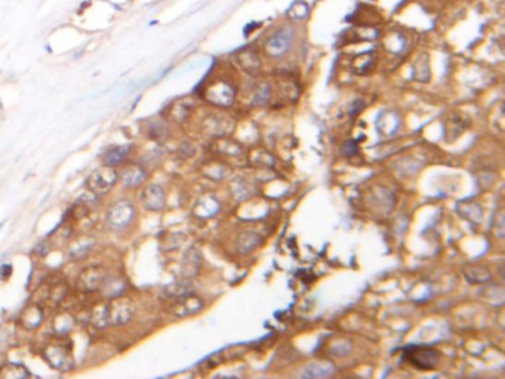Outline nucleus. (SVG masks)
<instances>
[{
	"label": "nucleus",
	"mask_w": 505,
	"mask_h": 379,
	"mask_svg": "<svg viewBox=\"0 0 505 379\" xmlns=\"http://www.w3.org/2000/svg\"><path fill=\"white\" fill-rule=\"evenodd\" d=\"M135 217H137L135 205L129 200H119L114 205H111L110 209L107 211L105 224L108 229L120 232L131 227Z\"/></svg>",
	"instance_id": "1"
},
{
	"label": "nucleus",
	"mask_w": 505,
	"mask_h": 379,
	"mask_svg": "<svg viewBox=\"0 0 505 379\" xmlns=\"http://www.w3.org/2000/svg\"><path fill=\"white\" fill-rule=\"evenodd\" d=\"M42 357L45 362L58 372H70L74 368V357L72 348L66 344L49 342L42 350Z\"/></svg>",
	"instance_id": "2"
},
{
	"label": "nucleus",
	"mask_w": 505,
	"mask_h": 379,
	"mask_svg": "<svg viewBox=\"0 0 505 379\" xmlns=\"http://www.w3.org/2000/svg\"><path fill=\"white\" fill-rule=\"evenodd\" d=\"M117 182V170L111 166H101L87 176L86 187L95 196H105L116 187Z\"/></svg>",
	"instance_id": "3"
},
{
	"label": "nucleus",
	"mask_w": 505,
	"mask_h": 379,
	"mask_svg": "<svg viewBox=\"0 0 505 379\" xmlns=\"http://www.w3.org/2000/svg\"><path fill=\"white\" fill-rule=\"evenodd\" d=\"M295 39V28L292 25H282L274 30L268 39L265 40L264 49L270 57H283L293 43Z\"/></svg>",
	"instance_id": "4"
},
{
	"label": "nucleus",
	"mask_w": 505,
	"mask_h": 379,
	"mask_svg": "<svg viewBox=\"0 0 505 379\" xmlns=\"http://www.w3.org/2000/svg\"><path fill=\"white\" fill-rule=\"evenodd\" d=\"M405 359L420 371H431L440 362V353L431 347L412 345L405 350Z\"/></svg>",
	"instance_id": "5"
},
{
	"label": "nucleus",
	"mask_w": 505,
	"mask_h": 379,
	"mask_svg": "<svg viewBox=\"0 0 505 379\" xmlns=\"http://www.w3.org/2000/svg\"><path fill=\"white\" fill-rule=\"evenodd\" d=\"M107 301V312H108V324L110 326H123L131 321L135 305L134 301L128 297H119Z\"/></svg>",
	"instance_id": "6"
},
{
	"label": "nucleus",
	"mask_w": 505,
	"mask_h": 379,
	"mask_svg": "<svg viewBox=\"0 0 505 379\" xmlns=\"http://www.w3.org/2000/svg\"><path fill=\"white\" fill-rule=\"evenodd\" d=\"M108 276L107 270L101 265H89L86 267L77 277L76 288L83 294H93L98 292Z\"/></svg>",
	"instance_id": "7"
},
{
	"label": "nucleus",
	"mask_w": 505,
	"mask_h": 379,
	"mask_svg": "<svg viewBox=\"0 0 505 379\" xmlns=\"http://www.w3.org/2000/svg\"><path fill=\"white\" fill-rule=\"evenodd\" d=\"M234 96H236L234 87L224 80H217L208 84L203 92V98L209 104L217 107H230L234 102Z\"/></svg>",
	"instance_id": "8"
},
{
	"label": "nucleus",
	"mask_w": 505,
	"mask_h": 379,
	"mask_svg": "<svg viewBox=\"0 0 505 379\" xmlns=\"http://www.w3.org/2000/svg\"><path fill=\"white\" fill-rule=\"evenodd\" d=\"M203 305H205L203 300L191 292V294H188V295H185L182 298L173 300V303L169 306V312L173 317L182 318V317H188V315L197 314L203 308Z\"/></svg>",
	"instance_id": "9"
},
{
	"label": "nucleus",
	"mask_w": 505,
	"mask_h": 379,
	"mask_svg": "<svg viewBox=\"0 0 505 379\" xmlns=\"http://www.w3.org/2000/svg\"><path fill=\"white\" fill-rule=\"evenodd\" d=\"M140 200L143 208L150 212H160L166 206V193L163 187L157 184L147 185L140 194Z\"/></svg>",
	"instance_id": "10"
},
{
	"label": "nucleus",
	"mask_w": 505,
	"mask_h": 379,
	"mask_svg": "<svg viewBox=\"0 0 505 379\" xmlns=\"http://www.w3.org/2000/svg\"><path fill=\"white\" fill-rule=\"evenodd\" d=\"M69 294V286L63 282H52V283H45L43 288L39 291V305H51L57 306L64 301V298Z\"/></svg>",
	"instance_id": "11"
},
{
	"label": "nucleus",
	"mask_w": 505,
	"mask_h": 379,
	"mask_svg": "<svg viewBox=\"0 0 505 379\" xmlns=\"http://www.w3.org/2000/svg\"><path fill=\"white\" fill-rule=\"evenodd\" d=\"M95 244H96L95 237L87 235V234L79 235V237L73 238L72 243L69 244V247H67V256L73 262H80V261H83L84 258L89 256V253L93 250Z\"/></svg>",
	"instance_id": "12"
},
{
	"label": "nucleus",
	"mask_w": 505,
	"mask_h": 379,
	"mask_svg": "<svg viewBox=\"0 0 505 379\" xmlns=\"http://www.w3.org/2000/svg\"><path fill=\"white\" fill-rule=\"evenodd\" d=\"M119 181L126 188H138L147 179V170L140 164H128L123 166L120 172H117Z\"/></svg>",
	"instance_id": "13"
},
{
	"label": "nucleus",
	"mask_w": 505,
	"mask_h": 379,
	"mask_svg": "<svg viewBox=\"0 0 505 379\" xmlns=\"http://www.w3.org/2000/svg\"><path fill=\"white\" fill-rule=\"evenodd\" d=\"M45 320V312L42 305L39 303H31L28 306H25L21 314H19V323L22 326V329L25 330H36L42 326Z\"/></svg>",
	"instance_id": "14"
},
{
	"label": "nucleus",
	"mask_w": 505,
	"mask_h": 379,
	"mask_svg": "<svg viewBox=\"0 0 505 379\" xmlns=\"http://www.w3.org/2000/svg\"><path fill=\"white\" fill-rule=\"evenodd\" d=\"M128 291V282L122 276H107L101 289L98 291L104 300H113L125 295Z\"/></svg>",
	"instance_id": "15"
},
{
	"label": "nucleus",
	"mask_w": 505,
	"mask_h": 379,
	"mask_svg": "<svg viewBox=\"0 0 505 379\" xmlns=\"http://www.w3.org/2000/svg\"><path fill=\"white\" fill-rule=\"evenodd\" d=\"M193 107H194V101L191 98H179L168 107L166 110L168 119L175 123H182L188 119Z\"/></svg>",
	"instance_id": "16"
},
{
	"label": "nucleus",
	"mask_w": 505,
	"mask_h": 379,
	"mask_svg": "<svg viewBox=\"0 0 505 379\" xmlns=\"http://www.w3.org/2000/svg\"><path fill=\"white\" fill-rule=\"evenodd\" d=\"M394 202H396V197L387 188H376L369 196V205L372 206L373 212H384V214H387V212H390L393 209Z\"/></svg>",
	"instance_id": "17"
},
{
	"label": "nucleus",
	"mask_w": 505,
	"mask_h": 379,
	"mask_svg": "<svg viewBox=\"0 0 505 379\" xmlns=\"http://www.w3.org/2000/svg\"><path fill=\"white\" fill-rule=\"evenodd\" d=\"M236 63L237 66L248 73L249 76H258V73L261 72V58L255 51H242L236 55Z\"/></svg>",
	"instance_id": "18"
},
{
	"label": "nucleus",
	"mask_w": 505,
	"mask_h": 379,
	"mask_svg": "<svg viewBox=\"0 0 505 379\" xmlns=\"http://www.w3.org/2000/svg\"><path fill=\"white\" fill-rule=\"evenodd\" d=\"M76 326V317L73 315L70 311H61L58 312L54 320H52V324H51V329H52V333L60 336V338H64L67 336L73 329Z\"/></svg>",
	"instance_id": "19"
},
{
	"label": "nucleus",
	"mask_w": 505,
	"mask_h": 379,
	"mask_svg": "<svg viewBox=\"0 0 505 379\" xmlns=\"http://www.w3.org/2000/svg\"><path fill=\"white\" fill-rule=\"evenodd\" d=\"M464 276L470 283L474 285H482L491 280L492 274L486 265L482 264H468L464 267Z\"/></svg>",
	"instance_id": "20"
},
{
	"label": "nucleus",
	"mask_w": 505,
	"mask_h": 379,
	"mask_svg": "<svg viewBox=\"0 0 505 379\" xmlns=\"http://www.w3.org/2000/svg\"><path fill=\"white\" fill-rule=\"evenodd\" d=\"M193 292V283L188 280V279H182V280H179V282H175V283H170V285H168L165 289H163V292H162V295H163V298H166V300H178V298H182V297H185V295H188V294H191Z\"/></svg>",
	"instance_id": "21"
},
{
	"label": "nucleus",
	"mask_w": 505,
	"mask_h": 379,
	"mask_svg": "<svg viewBox=\"0 0 505 379\" xmlns=\"http://www.w3.org/2000/svg\"><path fill=\"white\" fill-rule=\"evenodd\" d=\"M203 132H208L214 137H221L224 135L225 132H228V128H230V123L225 117L222 116H209L203 120Z\"/></svg>",
	"instance_id": "22"
},
{
	"label": "nucleus",
	"mask_w": 505,
	"mask_h": 379,
	"mask_svg": "<svg viewBox=\"0 0 505 379\" xmlns=\"http://www.w3.org/2000/svg\"><path fill=\"white\" fill-rule=\"evenodd\" d=\"M376 125H378V129L381 131V134H384V135H393V134L397 131L399 125H400V117H399V114H397L396 111H393V110L384 111V113L379 116Z\"/></svg>",
	"instance_id": "23"
},
{
	"label": "nucleus",
	"mask_w": 505,
	"mask_h": 379,
	"mask_svg": "<svg viewBox=\"0 0 505 379\" xmlns=\"http://www.w3.org/2000/svg\"><path fill=\"white\" fill-rule=\"evenodd\" d=\"M376 64V54L375 52H364V54H360L357 55L354 60H353V70L356 75L359 76H363V75H367L373 70Z\"/></svg>",
	"instance_id": "24"
},
{
	"label": "nucleus",
	"mask_w": 505,
	"mask_h": 379,
	"mask_svg": "<svg viewBox=\"0 0 505 379\" xmlns=\"http://www.w3.org/2000/svg\"><path fill=\"white\" fill-rule=\"evenodd\" d=\"M129 152H131V147H129V146L113 147V149H110L108 152H104V155H102V164H104V166L116 167V166L122 164V163L128 158Z\"/></svg>",
	"instance_id": "25"
},
{
	"label": "nucleus",
	"mask_w": 505,
	"mask_h": 379,
	"mask_svg": "<svg viewBox=\"0 0 505 379\" xmlns=\"http://www.w3.org/2000/svg\"><path fill=\"white\" fill-rule=\"evenodd\" d=\"M259 243H261V237L255 231H243V232H240L239 237H237V241H236L237 249H239L240 253H249V252H252Z\"/></svg>",
	"instance_id": "26"
},
{
	"label": "nucleus",
	"mask_w": 505,
	"mask_h": 379,
	"mask_svg": "<svg viewBox=\"0 0 505 379\" xmlns=\"http://www.w3.org/2000/svg\"><path fill=\"white\" fill-rule=\"evenodd\" d=\"M334 374V366L328 362H317L308 365L302 371L304 378H326Z\"/></svg>",
	"instance_id": "27"
},
{
	"label": "nucleus",
	"mask_w": 505,
	"mask_h": 379,
	"mask_svg": "<svg viewBox=\"0 0 505 379\" xmlns=\"http://www.w3.org/2000/svg\"><path fill=\"white\" fill-rule=\"evenodd\" d=\"M218 208H219V205H218V202L214 197L205 196V197L199 199V202L196 203L194 214L197 217H200V218H209V217L217 214Z\"/></svg>",
	"instance_id": "28"
},
{
	"label": "nucleus",
	"mask_w": 505,
	"mask_h": 379,
	"mask_svg": "<svg viewBox=\"0 0 505 379\" xmlns=\"http://www.w3.org/2000/svg\"><path fill=\"white\" fill-rule=\"evenodd\" d=\"M199 267H200V255L196 249H190L185 253L184 261H182V267H181L184 279H190L193 274H196Z\"/></svg>",
	"instance_id": "29"
},
{
	"label": "nucleus",
	"mask_w": 505,
	"mask_h": 379,
	"mask_svg": "<svg viewBox=\"0 0 505 379\" xmlns=\"http://www.w3.org/2000/svg\"><path fill=\"white\" fill-rule=\"evenodd\" d=\"M271 96V87L267 81H258L252 90V105H265Z\"/></svg>",
	"instance_id": "30"
},
{
	"label": "nucleus",
	"mask_w": 505,
	"mask_h": 379,
	"mask_svg": "<svg viewBox=\"0 0 505 379\" xmlns=\"http://www.w3.org/2000/svg\"><path fill=\"white\" fill-rule=\"evenodd\" d=\"M28 377H30L28 369L18 363H7L0 368V378L3 379H22Z\"/></svg>",
	"instance_id": "31"
},
{
	"label": "nucleus",
	"mask_w": 505,
	"mask_h": 379,
	"mask_svg": "<svg viewBox=\"0 0 505 379\" xmlns=\"http://www.w3.org/2000/svg\"><path fill=\"white\" fill-rule=\"evenodd\" d=\"M90 323L96 329H104L108 324V312H107V301L102 303H98L92 308L90 311Z\"/></svg>",
	"instance_id": "32"
},
{
	"label": "nucleus",
	"mask_w": 505,
	"mask_h": 379,
	"mask_svg": "<svg viewBox=\"0 0 505 379\" xmlns=\"http://www.w3.org/2000/svg\"><path fill=\"white\" fill-rule=\"evenodd\" d=\"M147 135L154 141H162L168 137V128L162 120H150L147 123Z\"/></svg>",
	"instance_id": "33"
},
{
	"label": "nucleus",
	"mask_w": 505,
	"mask_h": 379,
	"mask_svg": "<svg viewBox=\"0 0 505 379\" xmlns=\"http://www.w3.org/2000/svg\"><path fill=\"white\" fill-rule=\"evenodd\" d=\"M308 12H310L308 3L304 0H298L292 3V6L288 9V16L293 21H302L308 16Z\"/></svg>",
	"instance_id": "34"
},
{
	"label": "nucleus",
	"mask_w": 505,
	"mask_h": 379,
	"mask_svg": "<svg viewBox=\"0 0 505 379\" xmlns=\"http://www.w3.org/2000/svg\"><path fill=\"white\" fill-rule=\"evenodd\" d=\"M414 75H415L417 80H421V81H427L430 78V66H428V57L427 55H421L415 61Z\"/></svg>",
	"instance_id": "35"
},
{
	"label": "nucleus",
	"mask_w": 505,
	"mask_h": 379,
	"mask_svg": "<svg viewBox=\"0 0 505 379\" xmlns=\"http://www.w3.org/2000/svg\"><path fill=\"white\" fill-rule=\"evenodd\" d=\"M178 152L182 157H191V155H194V147L190 143H182L178 149Z\"/></svg>",
	"instance_id": "36"
},
{
	"label": "nucleus",
	"mask_w": 505,
	"mask_h": 379,
	"mask_svg": "<svg viewBox=\"0 0 505 379\" xmlns=\"http://www.w3.org/2000/svg\"><path fill=\"white\" fill-rule=\"evenodd\" d=\"M344 146H345V147H348V152H344L345 155H351L353 152H357V144H356V141H347Z\"/></svg>",
	"instance_id": "37"
},
{
	"label": "nucleus",
	"mask_w": 505,
	"mask_h": 379,
	"mask_svg": "<svg viewBox=\"0 0 505 379\" xmlns=\"http://www.w3.org/2000/svg\"><path fill=\"white\" fill-rule=\"evenodd\" d=\"M0 271H1V274H0V276H1V279H7V277L10 276L12 267H10V265H3Z\"/></svg>",
	"instance_id": "38"
},
{
	"label": "nucleus",
	"mask_w": 505,
	"mask_h": 379,
	"mask_svg": "<svg viewBox=\"0 0 505 379\" xmlns=\"http://www.w3.org/2000/svg\"><path fill=\"white\" fill-rule=\"evenodd\" d=\"M156 24H157V21H156V19H154V21H150V22H148V27H151V25H156Z\"/></svg>",
	"instance_id": "39"
}]
</instances>
